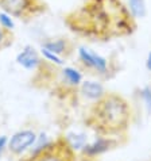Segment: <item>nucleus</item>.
Here are the masks:
<instances>
[{"label": "nucleus", "mask_w": 151, "mask_h": 161, "mask_svg": "<svg viewBox=\"0 0 151 161\" xmlns=\"http://www.w3.org/2000/svg\"><path fill=\"white\" fill-rule=\"evenodd\" d=\"M130 106L122 96L108 93L100 97L88 118L92 129L101 134H119L130 125Z\"/></svg>", "instance_id": "nucleus-1"}, {"label": "nucleus", "mask_w": 151, "mask_h": 161, "mask_svg": "<svg viewBox=\"0 0 151 161\" xmlns=\"http://www.w3.org/2000/svg\"><path fill=\"white\" fill-rule=\"evenodd\" d=\"M22 161H76V156L69 141L58 138Z\"/></svg>", "instance_id": "nucleus-2"}, {"label": "nucleus", "mask_w": 151, "mask_h": 161, "mask_svg": "<svg viewBox=\"0 0 151 161\" xmlns=\"http://www.w3.org/2000/svg\"><path fill=\"white\" fill-rule=\"evenodd\" d=\"M80 58L85 65H88L89 68L96 69L97 72L104 73L107 72V60L104 57L99 56L97 53L89 50V49L85 47H80Z\"/></svg>", "instance_id": "nucleus-3"}, {"label": "nucleus", "mask_w": 151, "mask_h": 161, "mask_svg": "<svg viewBox=\"0 0 151 161\" xmlns=\"http://www.w3.org/2000/svg\"><path fill=\"white\" fill-rule=\"evenodd\" d=\"M35 141V134L30 130L19 131L16 133L10 141V150L15 154L22 153L23 150H26L30 145H33Z\"/></svg>", "instance_id": "nucleus-4"}, {"label": "nucleus", "mask_w": 151, "mask_h": 161, "mask_svg": "<svg viewBox=\"0 0 151 161\" xmlns=\"http://www.w3.org/2000/svg\"><path fill=\"white\" fill-rule=\"evenodd\" d=\"M112 145H115V141L111 140V138H99L93 144L84 146L82 153L88 156V157H93V156H97L107 152Z\"/></svg>", "instance_id": "nucleus-5"}, {"label": "nucleus", "mask_w": 151, "mask_h": 161, "mask_svg": "<svg viewBox=\"0 0 151 161\" xmlns=\"http://www.w3.org/2000/svg\"><path fill=\"white\" fill-rule=\"evenodd\" d=\"M18 62L26 69H35L37 65L39 64V57L37 54V52L34 50L33 47L27 46L23 52L18 56Z\"/></svg>", "instance_id": "nucleus-6"}, {"label": "nucleus", "mask_w": 151, "mask_h": 161, "mask_svg": "<svg viewBox=\"0 0 151 161\" xmlns=\"http://www.w3.org/2000/svg\"><path fill=\"white\" fill-rule=\"evenodd\" d=\"M30 0H0V6L11 15H22L29 8Z\"/></svg>", "instance_id": "nucleus-7"}, {"label": "nucleus", "mask_w": 151, "mask_h": 161, "mask_svg": "<svg viewBox=\"0 0 151 161\" xmlns=\"http://www.w3.org/2000/svg\"><path fill=\"white\" fill-rule=\"evenodd\" d=\"M82 92L85 93L88 97H92V99H97L103 97L104 93V88L101 84L95 83V81H85L82 84Z\"/></svg>", "instance_id": "nucleus-8"}, {"label": "nucleus", "mask_w": 151, "mask_h": 161, "mask_svg": "<svg viewBox=\"0 0 151 161\" xmlns=\"http://www.w3.org/2000/svg\"><path fill=\"white\" fill-rule=\"evenodd\" d=\"M130 10L135 18H144L147 8L144 0H130Z\"/></svg>", "instance_id": "nucleus-9"}, {"label": "nucleus", "mask_w": 151, "mask_h": 161, "mask_svg": "<svg viewBox=\"0 0 151 161\" xmlns=\"http://www.w3.org/2000/svg\"><path fill=\"white\" fill-rule=\"evenodd\" d=\"M64 75H65L66 80H68L70 84H73V86H77V84L81 81V75L73 68H65Z\"/></svg>", "instance_id": "nucleus-10"}, {"label": "nucleus", "mask_w": 151, "mask_h": 161, "mask_svg": "<svg viewBox=\"0 0 151 161\" xmlns=\"http://www.w3.org/2000/svg\"><path fill=\"white\" fill-rule=\"evenodd\" d=\"M45 49L50 50L53 53H62L65 50V42L64 41H55V42H49L45 45Z\"/></svg>", "instance_id": "nucleus-11"}, {"label": "nucleus", "mask_w": 151, "mask_h": 161, "mask_svg": "<svg viewBox=\"0 0 151 161\" xmlns=\"http://www.w3.org/2000/svg\"><path fill=\"white\" fill-rule=\"evenodd\" d=\"M0 23H2L3 27H6V29H14V22H12L11 16L7 15L6 12H2V14H0Z\"/></svg>", "instance_id": "nucleus-12"}, {"label": "nucleus", "mask_w": 151, "mask_h": 161, "mask_svg": "<svg viewBox=\"0 0 151 161\" xmlns=\"http://www.w3.org/2000/svg\"><path fill=\"white\" fill-rule=\"evenodd\" d=\"M42 53H43V56L47 57L49 60H51L53 62H55V64H60V65L62 64V61L55 56V53H53V52H50V50H47V49H43Z\"/></svg>", "instance_id": "nucleus-13"}, {"label": "nucleus", "mask_w": 151, "mask_h": 161, "mask_svg": "<svg viewBox=\"0 0 151 161\" xmlns=\"http://www.w3.org/2000/svg\"><path fill=\"white\" fill-rule=\"evenodd\" d=\"M143 96L146 97V103L148 106V110H151V89L150 88H146L143 91Z\"/></svg>", "instance_id": "nucleus-14"}, {"label": "nucleus", "mask_w": 151, "mask_h": 161, "mask_svg": "<svg viewBox=\"0 0 151 161\" xmlns=\"http://www.w3.org/2000/svg\"><path fill=\"white\" fill-rule=\"evenodd\" d=\"M6 142H7V138L6 137H0V154H2L3 147H4V145H6Z\"/></svg>", "instance_id": "nucleus-15"}, {"label": "nucleus", "mask_w": 151, "mask_h": 161, "mask_svg": "<svg viewBox=\"0 0 151 161\" xmlns=\"http://www.w3.org/2000/svg\"><path fill=\"white\" fill-rule=\"evenodd\" d=\"M146 66H147V69H148V70H151V52L148 53L147 61H146Z\"/></svg>", "instance_id": "nucleus-16"}, {"label": "nucleus", "mask_w": 151, "mask_h": 161, "mask_svg": "<svg viewBox=\"0 0 151 161\" xmlns=\"http://www.w3.org/2000/svg\"><path fill=\"white\" fill-rule=\"evenodd\" d=\"M3 42H4V31L0 29V46L3 45Z\"/></svg>", "instance_id": "nucleus-17"}]
</instances>
